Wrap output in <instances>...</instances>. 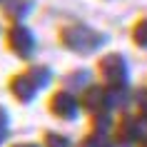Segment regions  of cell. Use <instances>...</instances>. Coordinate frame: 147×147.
<instances>
[{"label":"cell","mask_w":147,"mask_h":147,"mask_svg":"<svg viewBox=\"0 0 147 147\" xmlns=\"http://www.w3.org/2000/svg\"><path fill=\"white\" fill-rule=\"evenodd\" d=\"M57 40H60L62 47H67L70 53H92L97 47L105 42V35L100 32H95L92 28H87V25H65L60 28L57 32Z\"/></svg>","instance_id":"6da1fadb"},{"label":"cell","mask_w":147,"mask_h":147,"mask_svg":"<svg viewBox=\"0 0 147 147\" xmlns=\"http://www.w3.org/2000/svg\"><path fill=\"white\" fill-rule=\"evenodd\" d=\"M5 45L20 60H30L32 55H35V50H38L35 35H32V30L25 23H13L8 28V32H5Z\"/></svg>","instance_id":"7a4b0ae2"},{"label":"cell","mask_w":147,"mask_h":147,"mask_svg":"<svg viewBox=\"0 0 147 147\" xmlns=\"http://www.w3.org/2000/svg\"><path fill=\"white\" fill-rule=\"evenodd\" d=\"M50 112H53L57 120H65V122H72L80 112V100L72 95V90H57V92L50 97Z\"/></svg>","instance_id":"3957f363"},{"label":"cell","mask_w":147,"mask_h":147,"mask_svg":"<svg viewBox=\"0 0 147 147\" xmlns=\"http://www.w3.org/2000/svg\"><path fill=\"white\" fill-rule=\"evenodd\" d=\"M97 67H100V75L107 85H120L127 80V62L120 53H107Z\"/></svg>","instance_id":"277c9868"},{"label":"cell","mask_w":147,"mask_h":147,"mask_svg":"<svg viewBox=\"0 0 147 147\" xmlns=\"http://www.w3.org/2000/svg\"><path fill=\"white\" fill-rule=\"evenodd\" d=\"M8 87H10V95H13L20 105H30V102L38 97V92H40L38 85L28 78V72H18V75H13L10 82H8Z\"/></svg>","instance_id":"5b68a950"},{"label":"cell","mask_w":147,"mask_h":147,"mask_svg":"<svg viewBox=\"0 0 147 147\" xmlns=\"http://www.w3.org/2000/svg\"><path fill=\"white\" fill-rule=\"evenodd\" d=\"M80 105L90 112H102L107 110V87H97V85H87L80 95Z\"/></svg>","instance_id":"8992f818"},{"label":"cell","mask_w":147,"mask_h":147,"mask_svg":"<svg viewBox=\"0 0 147 147\" xmlns=\"http://www.w3.org/2000/svg\"><path fill=\"white\" fill-rule=\"evenodd\" d=\"M32 13V0H3V15L10 23H23Z\"/></svg>","instance_id":"52a82bcc"},{"label":"cell","mask_w":147,"mask_h":147,"mask_svg":"<svg viewBox=\"0 0 147 147\" xmlns=\"http://www.w3.org/2000/svg\"><path fill=\"white\" fill-rule=\"evenodd\" d=\"M25 72H28V78L38 85V90H45V87H50V82H53V70L47 67V65H30Z\"/></svg>","instance_id":"ba28073f"},{"label":"cell","mask_w":147,"mask_h":147,"mask_svg":"<svg viewBox=\"0 0 147 147\" xmlns=\"http://www.w3.org/2000/svg\"><path fill=\"white\" fill-rule=\"evenodd\" d=\"M90 85V72L87 70H72L62 78V87L65 90H85Z\"/></svg>","instance_id":"9c48e42d"},{"label":"cell","mask_w":147,"mask_h":147,"mask_svg":"<svg viewBox=\"0 0 147 147\" xmlns=\"http://www.w3.org/2000/svg\"><path fill=\"white\" fill-rule=\"evenodd\" d=\"M42 147H70V140L60 132H53V130H45L42 132Z\"/></svg>","instance_id":"30bf717a"},{"label":"cell","mask_w":147,"mask_h":147,"mask_svg":"<svg viewBox=\"0 0 147 147\" xmlns=\"http://www.w3.org/2000/svg\"><path fill=\"white\" fill-rule=\"evenodd\" d=\"M112 127V117L102 110V112H95L92 117V132H100V135H105V132Z\"/></svg>","instance_id":"8fae6325"},{"label":"cell","mask_w":147,"mask_h":147,"mask_svg":"<svg viewBox=\"0 0 147 147\" xmlns=\"http://www.w3.org/2000/svg\"><path fill=\"white\" fill-rule=\"evenodd\" d=\"M132 40H135V45H140V47H145V50H147V18H142V20L135 25Z\"/></svg>","instance_id":"7c38bea8"},{"label":"cell","mask_w":147,"mask_h":147,"mask_svg":"<svg viewBox=\"0 0 147 147\" xmlns=\"http://www.w3.org/2000/svg\"><path fill=\"white\" fill-rule=\"evenodd\" d=\"M10 137V112L0 105V145H5Z\"/></svg>","instance_id":"4fadbf2b"},{"label":"cell","mask_w":147,"mask_h":147,"mask_svg":"<svg viewBox=\"0 0 147 147\" xmlns=\"http://www.w3.org/2000/svg\"><path fill=\"white\" fill-rule=\"evenodd\" d=\"M78 147H107V142H105V135H100V132H92V135H87V137L82 140Z\"/></svg>","instance_id":"5bb4252c"},{"label":"cell","mask_w":147,"mask_h":147,"mask_svg":"<svg viewBox=\"0 0 147 147\" xmlns=\"http://www.w3.org/2000/svg\"><path fill=\"white\" fill-rule=\"evenodd\" d=\"M10 147H42V145H38V142H15Z\"/></svg>","instance_id":"9a60e30c"},{"label":"cell","mask_w":147,"mask_h":147,"mask_svg":"<svg viewBox=\"0 0 147 147\" xmlns=\"http://www.w3.org/2000/svg\"><path fill=\"white\" fill-rule=\"evenodd\" d=\"M145 147H147V140H145Z\"/></svg>","instance_id":"2e32d148"},{"label":"cell","mask_w":147,"mask_h":147,"mask_svg":"<svg viewBox=\"0 0 147 147\" xmlns=\"http://www.w3.org/2000/svg\"><path fill=\"white\" fill-rule=\"evenodd\" d=\"M0 3H3V0H0Z\"/></svg>","instance_id":"e0dca14e"}]
</instances>
